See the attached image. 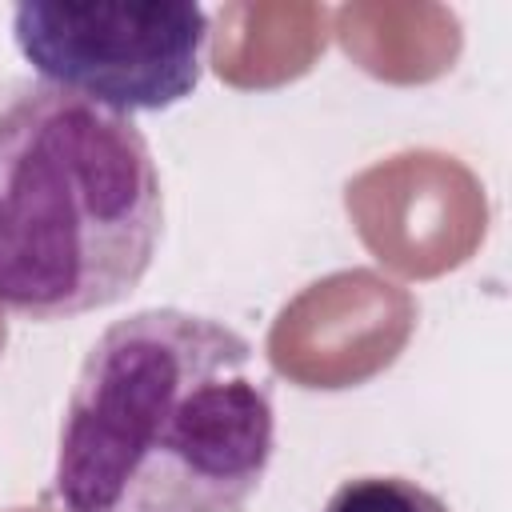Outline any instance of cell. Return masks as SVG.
Returning <instances> with one entry per match:
<instances>
[{"mask_svg": "<svg viewBox=\"0 0 512 512\" xmlns=\"http://www.w3.org/2000/svg\"><path fill=\"white\" fill-rule=\"evenodd\" d=\"M276 452L252 344L184 308H144L88 348L60 424L64 512H244Z\"/></svg>", "mask_w": 512, "mask_h": 512, "instance_id": "6da1fadb", "label": "cell"}, {"mask_svg": "<svg viewBox=\"0 0 512 512\" xmlns=\"http://www.w3.org/2000/svg\"><path fill=\"white\" fill-rule=\"evenodd\" d=\"M164 192L132 116L44 80L0 92V308L72 320L152 268Z\"/></svg>", "mask_w": 512, "mask_h": 512, "instance_id": "7a4b0ae2", "label": "cell"}, {"mask_svg": "<svg viewBox=\"0 0 512 512\" xmlns=\"http://www.w3.org/2000/svg\"><path fill=\"white\" fill-rule=\"evenodd\" d=\"M12 40L32 72L120 116L164 112L200 84L208 16L192 0L16 4Z\"/></svg>", "mask_w": 512, "mask_h": 512, "instance_id": "3957f363", "label": "cell"}, {"mask_svg": "<svg viewBox=\"0 0 512 512\" xmlns=\"http://www.w3.org/2000/svg\"><path fill=\"white\" fill-rule=\"evenodd\" d=\"M348 216L364 248L400 276H440L460 268L484 240V184L444 152H400L344 188Z\"/></svg>", "mask_w": 512, "mask_h": 512, "instance_id": "277c9868", "label": "cell"}, {"mask_svg": "<svg viewBox=\"0 0 512 512\" xmlns=\"http://www.w3.org/2000/svg\"><path fill=\"white\" fill-rule=\"evenodd\" d=\"M416 328V300L368 268L308 284L268 332V360L300 388H356L384 372Z\"/></svg>", "mask_w": 512, "mask_h": 512, "instance_id": "5b68a950", "label": "cell"}, {"mask_svg": "<svg viewBox=\"0 0 512 512\" xmlns=\"http://www.w3.org/2000/svg\"><path fill=\"white\" fill-rule=\"evenodd\" d=\"M320 512H452L436 492L408 476H356L344 480Z\"/></svg>", "mask_w": 512, "mask_h": 512, "instance_id": "8992f818", "label": "cell"}, {"mask_svg": "<svg viewBox=\"0 0 512 512\" xmlns=\"http://www.w3.org/2000/svg\"><path fill=\"white\" fill-rule=\"evenodd\" d=\"M0 348H4V316H0Z\"/></svg>", "mask_w": 512, "mask_h": 512, "instance_id": "52a82bcc", "label": "cell"}, {"mask_svg": "<svg viewBox=\"0 0 512 512\" xmlns=\"http://www.w3.org/2000/svg\"><path fill=\"white\" fill-rule=\"evenodd\" d=\"M16 512H32V508H16Z\"/></svg>", "mask_w": 512, "mask_h": 512, "instance_id": "ba28073f", "label": "cell"}]
</instances>
